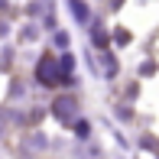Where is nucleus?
<instances>
[{"label":"nucleus","mask_w":159,"mask_h":159,"mask_svg":"<svg viewBox=\"0 0 159 159\" xmlns=\"http://www.w3.org/2000/svg\"><path fill=\"white\" fill-rule=\"evenodd\" d=\"M52 107H55V117L59 120H71L75 117V98H59Z\"/></svg>","instance_id":"2"},{"label":"nucleus","mask_w":159,"mask_h":159,"mask_svg":"<svg viewBox=\"0 0 159 159\" xmlns=\"http://www.w3.org/2000/svg\"><path fill=\"white\" fill-rule=\"evenodd\" d=\"M68 3H71V13H75V20H78V23H84V20L91 16V10L81 3V0H68Z\"/></svg>","instance_id":"3"},{"label":"nucleus","mask_w":159,"mask_h":159,"mask_svg":"<svg viewBox=\"0 0 159 159\" xmlns=\"http://www.w3.org/2000/svg\"><path fill=\"white\" fill-rule=\"evenodd\" d=\"M36 78H39L42 84H68V78L59 75V59H52V55L39 59V65H36Z\"/></svg>","instance_id":"1"}]
</instances>
